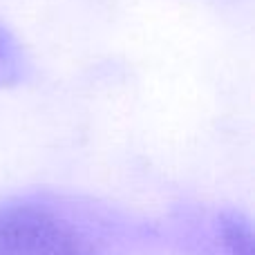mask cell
<instances>
[{
    "mask_svg": "<svg viewBox=\"0 0 255 255\" xmlns=\"http://www.w3.org/2000/svg\"><path fill=\"white\" fill-rule=\"evenodd\" d=\"M52 197L0 204V255H110L101 224Z\"/></svg>",
    "mask_w": 255,
    "mask_h": 255,
    "instance_id": "1",
    "label": "cell"
},
{
    "mask_svg": "<svg viewBox=\"0 0 255 255\" xmlns=\"http://www.w3.org/2000/svg\"><path fill=\"white\" fill-rule=\"evenodd\" d=\"M27 58L13 34L0 22V88H11L25 81Z\"/></svg>",
    "mask_w": 255,
    "mask_h": 255,
    "instance_id": "2",
    "label": "cell"
}]
</instances>
